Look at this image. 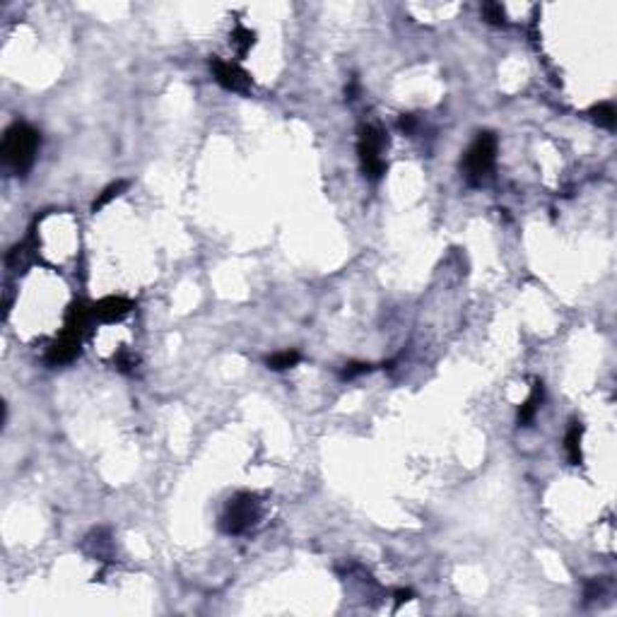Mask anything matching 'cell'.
Masks as SVG:
<instances>
[{
	"instance_id": "6da1fadb",
	"label": "cell",
	"mask_w": 617,
	"mask_h": 617,
	"mask_svg": "<svg viewBox=\"0 0 617 617\" xmlns=\"http://www.w3.org/2000/svg\"><path fill=\"white\" fill-rule=\"evenodd\" d=\"M39 145H42V135L37 128H32L24 121L12 123L3 135V145H0V155L8 169L15 174H27L32 169L34 159H37Z\"/></svg>"
},
{
	"instance_id": "7a4b0ae2",
	"label": "cell",
	"mask_w": 617,
	"mask_h": 617,
	"mask_svg": "<svg viewBox=\"0 0 617 617\" xmlns=\"http://www.w3.org/2000/svg\"><path fill=\"white\" fill-rule=\"evenodd\" d=\"M386 133L376 125H362L360 138H357V155L362 162V171L367 179L379 181L386 174V162H383V148H386Z\"/></svg>"
},
{
	"instance_id": "3957f363",
	"label": "cell",
	"mask_w": 617,
	"mask_h": 617,
	"mask_svg": "<svg viewBox=\"0 0 617 617\" xmlns=\"http://www.w3.org/2000/svg\"><path fill=\"white\" fill-rule=\"evenodd\" d=\"M494 159H497V135L489 133V130L478 133V138L473 140V145L468 148L463 159L465 179L470 184H480L492 171Z\"/></svg>"
},
{
	"instance_id": "277c9868",
	"label": "cell",
	"mask_w": 617,
	"mask_h": 617,
	"mask_svg": "<svg viewBox=\"0 0 617 617\" xmlns=\"http://www.w3.org/2000/svg\"><path fill=\"white\" fill-rule=\"evenodd\" d=\"M258 519V499L249 492H241L232 497L225 507V514L220 519V528L227 535H241L256 523Z\"/></svg>"
},
{
	"instance_id": "5b68a950",
	"label": "cell",
	"mask_w": 617,
	"mask_h": 617,
	"mask_svg": "<svg viewBox=\"0 0 617 617\" xmlns=\"http://www.w3.org/2000/svg\"><path fill=\"white\" fill-rule=\"evenodd\" d=\"M210 68H212V75H215L217 85L225 87L227 92L246 94L251 89L249 73H246L244 68H239L236 63H229V60H222V58H212Z\"/></svg>"
},
{
	"instance_id": "8992f818",
	"label": "cell",
	"mask_w": 617,
	"mask_h": 617,
	"mask_svg": "<svg viewBox=\"0 0 617 617\" xmlns=\"http://www.w3.org/2000/svg\"><path fill=\"white\" fill-rule=\"evenodd\" d=\"M80 338L82 333H75V331H63V336L49 347L46 352V362L51 367H60V364H68L73 362L75 357L80 355Z\"/></svg>"
},
{
	"instance_id": "52a82bcc",
	"label": "cell",
	"mask_w": 617,
	"mask_h": 617,
	"mask_svg": "<svg viewBox=\"0 0 617 617\" xmlns=\"http://www.w3.org/2000/svg\"><path fill=\"white\" fill-rule=\"evenodd\" d=\"M130 311H133V302L116 295L104 297V299H99L97 304L92 306V316L102 323H119L123 321Z\"/></svg>"
},
{
	"instance_id": "ba28073f",
	"label": "cell",
	"mask_w": 617,
	"mask_h": 617,
	"mask_svg": "<svg viewBox=\"0 0 617 617\" xmlns=\"http://www.w3.org/2000/svg\"><path fill=\"white\" fill-rule=\"evenodd\" d=\"M540 403H543V383H535L533 393H530V396L525 398L523 403H521L519 415H516V419H519V427H521V424H523V427H528V424L533 422L535 412L540 410Z\"/></svg>"
},
{
	"instance_id": "9c48e42d",
	"label": "cell",
	"mask_w": 617,
	"mask_h": 617,
	"mask_svg": "<svg viewBox=\"0 0 617 617\" xmlns=\"http://www.w3.org/2000/svg\"><path fill=\"white\" fill-rule=\"evenodd\" d=\"M581 439H584V424L581 422H571V427L566 429V437H564V449H566V456L574 465H579L584 461V453H581Z\"/></svg>"
},
{
	"instance_id": "30bf717a",
	"label": "cell",
	"mask_w": 617,
	"mask_h": 617,
	"mask_svg": "<svg viewBox=\"0 0 617 617\" xmlns=\"http://www.w3.org/2000/svg\"><path fill=\"white\" fill-rule=\"evenodd\" d=\"M89 316H92V308H85V304L80 302H73L65 311V331H75L82 333V328L87 326Z\"/></svg>"
},
{
	"instance_id": "8fae6325",
	"label": "cell",
	"mask_w": 617,
	"mask_h": 617,
	"mask_svg": "<svg viewBox=\"0 0 617 617\" xmlns=\"http://www.w3.org/2000/svg\"><path fill=\"white\" fill-rule=\"evenodd\" d=\"M302 362V355L297 350H282V352H275V355H270L266 360L268 369H272V372H285V369H292L297 367V364Z\"/></svg>"
},
{
	"instance_id": "7c38bea8",
	"label": "cell",
	"mask_w": 617,
	"mask_h": 617,
	"mask_svg": "<svg viewBox=\"0 0 617 617\" xmlns=\"http://www.w3.org/2000/svg\"><path fill=\"white\" fill-rule=\"evenodd\" d=\"M128 189V181H114V184H109L106 186V189L102 191V193L97 195V198H94V203H92V212H97V210H102L104 205H109L111 200L114 198H119L121 193H123V191Z\"/></svg>"
},
{
	"instance_id": "4fadbf2b",
	"label": "cell",
	"mask_w": 617,
	"mask_h": 617,
	"mask_svg": "<svg viewBox=\"0 0 617 617\" xmlns=\"http://www.w3.org/2000/svg\"><path fill=\"white\" fill-rule=\"evenodd\" d=\"M591 119H593V123H598L600 128H613L615 121H617V114H615V106L603 102V104H596L593 109L589 111Z\"/></svg>"
},
{
	"instance_id": "5bb4252c",
	"label": "cell",
	"mask_w": 617,
	"mask_h": 617,
	"mask_svg": "<svg viewBox=\"0 0 617 617\" xmlns=\"http://www.w3.org/2000/svg\"><path fill=\"white\" fill-rule=\"evenodd\" d=\"M232 44L236 46L239 55H244L256 44V34L251 32V29H246V27H236L234 34H232Z\"/></svg>"
},
{
	"instance_id": "9a60e30c",
	"label": "cell",
	"mask_w": 617,
	"mask_h": 617,
	"mask_svg": "<svg viewBox=\"0 0 617 617\" xmlns=\"http://www.w3.org/2000/svg\"><path fill=\"white\" fill-rule=\"evenodd\" d=\"M483 17L489 24H502L504 22V8L499 3H485L483 5Z\"/></svg>"
},
{
	"instance_id": "2e32d148",
	"label": "cell",
	"mask_w": 617,
	"mask_h": 617,
	"mask_svg": "<svg viewBox=\"0 0 617 617\" xmlns=\"http://www.w3.org/2000/svg\"><path fill=\"white\" fill-rule=\"evenodd\" d=\"M369 372H372V364H367V362H350V364H345V369L340 372V379H347V381H350V379H357V376H362V374H369Z\"/></svg>"
},
{
	"instance_id": "e0dca14e",
	"label": "cell",
	"mask_w": 617,
	"mask_h": 617,
	"mask_svg": "<svg viewBox=\"0 0 617 617\" xmlns=\"http://www.w3.org/2000/svg\"><path fill=\"white\" fill-rule=\"evenodd\" d=\"M398 125H401V130H406V133H412L415 125H417V121H415V116H401V121H398Z\"/></svg>"
},
{
	"instance_id": "ac0fdd59",
	"label": "cell",
	"mask_w": 617,
	"mask_h": 617,
	"mask_svg": "<svg viewBox=\"0 0 617 617\" xmlns=\"http://www.w3.org/2000/svg\"><path fill=\"white\" fill-rule=\"evenodd\" d=\"M116 364H119L121 372H130V367H133V364H135V360H130V357L125 355V352H121V355L116 357Z\"/></svg>"
},
{
	"instance_id": "d6986e66",
	"label": "cell",
	"mask_w": 617,
	"mask_h": 617,
	"mask_svg": "<svg viewBox=\"0 0 617 617\" xmlns=\"http://www.w3.org/2000/svg\"><path fill=\"white\" fill-rule=\"evenodd\" d=\"M408 600H412V591H396V605H403Z\"/></svg>"
}]
</instances>
